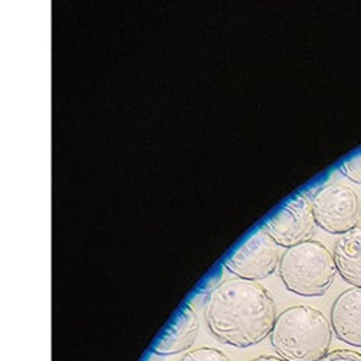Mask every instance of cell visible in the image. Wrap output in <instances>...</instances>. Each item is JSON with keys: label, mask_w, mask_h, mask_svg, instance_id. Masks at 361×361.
<instances>
[{"label": "cell", "mask_w": 361, "mask_h": 361, "mask_svg": "<svg viewBox=\"0 0 361 361\" xmlns=\"http://www.w3.org/2000/svg\"><path fill=\"white\" fill-rule=\"evenodd\" d=\"M329 322L340 341L361 348V288L347 289L336 298Z\"/></svg>", "instance_id": "7"}, {"label": "cell", "mask_w": 361, "mask_h": 361, "mask_svg": "<svg viewBox=\"0 0 361 361\" xmlns=\"http://www.w3.org/2000/svg\"><path fill=\"white\" fill-rule=\"evenodd\" d=\"M338 171L348 178L353 183L361 185V154L355 155L354 158L343 162L338 168Z\"/></svg>", "instance_id": "11"}, {"label": "cell", "mask_w": 361, "mask_h": 361, "mask_svg": "<svg viewBox=\"0 0 361 361\" xmlns=\"http://www.w3.org/2000/svg\"><path fill=\"white\" fill-rule=\"evenodd\" d=\"M334 259L341 278L353 288H361V224L338 237Z\"/></svg>", "instance_id": "9"}, {"label": "cell", "mask_w": 361, "mask_h": 361, "mask_svg": "<svg viewBox=\"0 0 361 361\" xmlns=\"http://www.w3.org/2000/svg\"><path fill=\"white\" fill-rule=\"evenodd\" d=\"M275 240L263 227L252 233L226 260L224 269L238 279L255 281L269 278L276 272L281 263V252Z\"/></svg>", "instance_id": "4"}, {"label": "cell", "mask_w": 361, "mask_h": 361, "mask_svg": "<svg viewBox=\"0 0 361 361\" xmlns=\"http://www.w3.org/2000/svg\"><path fill=\"white\" fill-rule=\"evenodd\" d=\"M278 270L289 292L308 298L322 296L338 274L334 253L315 240L286 249Z\"/></svg>", "instance_id": "3"}, {"label": "cell", "mask_w": 361, "mask_h": 361, "mask_svg": "<svg viewBox=\"0 0 361 361\" xmlns=\"http://www.w3.org/2000/svg\"><path fill=\"white\" fill-rule=\"evenodd\" d=\"M200 319L192 305H185L180 310L172 322L165 329L158 343L154 347V353L158 355H176L188 351L198 336Z\"/></svg>", "instance_id": "8"}, {"label": "cell", "mask_w": 361, "mask_h": 361, "mask_svg": "<svg viewBox=\"0 0 361 361\" xmlns=\"http://www.w3.org/2000/svg\"><path fill=\"white\" fill-rule=\"evenodd\" d=\"M204 318L220 343L249 348L270 337L278 314L272 295L262 283L235 278L209 290Z\"/></svg>", "instance_id": "1"}, {"label": "cell", "mask_w": 361, "mask_h": 361, "mask_svg": "<svg viewBox=\"0 0 361 361\" xmlns=\"http://www.w3.org/2000/svg\"><path fill=\"white\" fill-rule=\"evenodd\" d=\"M333 326L318 310L298 305L276 318L270 344L285 361H321L333 344Z\"/></svg>", "instance_id": "2"}, {"label": "cell", "mask_w": 361, "mask_h": 361, "mask_svg": "<svg viewBox=\"0 0 361 361\" xmlns=\"http://www.w3.org/2000/svg\"><path fill=\"white\" fill-rule=\"evenodd\" d=\"M252 361H285V360H282L281 357H274V355H262V357H257Z\"/></svg>", "instance_id": "13"}, {"label": "cell", "mask_w": 361, "mask_h": 361, "mask_svg": "<svg viewBox=\"0 0 361 361\" xmlns=\"http://www.w3.org/2000/svg\"><path fill=\"white\" fill-rule=\"evenodd\" d=\"M315 226L311 200L304 194H298L264 223L263 230L275 240L279 247L290 249L310 242Z\"/></svg>", "instance_id": "6"}, {"label": "cell", "mask_w": 361, "mask_h": 361, "mask_svg": "<svg viewBox=\"0 0 361 361\" xmlns=\"http://www.w3.org/2000/svg\"><path fill=\"white\" fill-rule=\"evenodd\" d=\"M179 361H231L223 351L212 347H202L187 353Z\"/></svg>", "instance_id": "10"}, {"label": "cell", "mask_w": 361, "mask_h": 361, "mask_svg": "<svg viewBox=\"0 0 361 361\" xmlns=\"http://www.w3.org/2000/svg\"><path fill=\"white\" fill-rule=\"evenodd\" d=\"M321 361H361V354L353 350H336L325 355Z\"/></svg>", "instance_id": "12"}, {"label": "cell", "mask_w": 361, "mask_h": 361, "mask_svg": "<svg viewBox=\"0 0 361 361\" xmlns=\"http://www.w3.org/2000/svg\"><path fill=\"white\" fill-rule=\"evenodd\" d=\"M312 213L319 228L329 234H344L360 219V201L347 185L333 183L321 187L311 198Z\"/></svg>", "instance_id": "5"}]
</instances>
